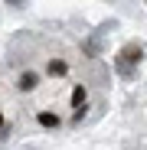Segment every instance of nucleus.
<instances>
[{
  "mask_svg": "<svg viewBox=\"0 0 147 150\" xmlns=\"http://www.w3.org/2000/svg\"><path fill=\"white\" fill-rule=\"evenodd\" d=\"M36 121H39V127H49V131H56L59 124H62V121H59V114H53V111H39V114H36Z\"/></svg>",
  "mask_w": 147,
  "mask_h": 150,
  "instance_id": "obj_4",
  "label": "nucleus"
},
{
  "mask_svg": "<svg viewBox=\"0 0 147 150\" xmlns=\"http://www.w3.org/2000/svg\"><path fill=\"white\" fill-rule=\"evenodd\" d=\"M7 4H13V7H23V0H7Z\"/></svg>",
  "mask_w": 147,
  "mask_h": 150,
  "instance_id": "obj_7",
  "label": "nucleus"
},
{
  "mask_svg": "<svg viewBox=\"0 0 147 150\" xmlns=\"http://www.w3.org/2000/svg\"><path fill=\"white\" fill-rule=\"evenodd\" d=\"M85 101H88V88L85 85H75V88H72V108H85Z\"/></svg>",
  "mask_w": 147,
  "mask_h": 150,
  "instance_id": "obj_5",
  "label": "nucleus"
},
{
  "mask_svg": "<svg viewBox=\"0 0 147 150\" xmlns=\"http://www.w3.org/2000/svg\"><path fill=\"white\" fill-rule=\"evenodd\" d=\"M46 72L53 75V79H65V75H69V62H65V59H49Z\"/></svg>",
  "mask_w": 147,
  "mask_h": 150,
  "instance_id": "obj_3",
  "label": "nucleus"
},
{
  "mask_svg": "<svg viewBox=\"0 0 147 150\" xmlns=\"http://www.w3.org/2000/svg\"><path fill=\"white\" fill-rule=\"evenodd\" d=\"M0 131H7V124H4V111H0Z\"/></svg>",
  "mask_w": 147,
  "mask_h": 150,
  "instance_id": "obj_6",
  "label": "nucleus"
},
{
  "mask_svg": "<svg viewBox=\"0 0 147 150\" xmlns=\"http://www.w3.org/2000/svg\"><path fill=\"white\" fill-rule=\"evenodd\" d=\"M16 88H20V91H36V88H39V75H36L33 69H26V72L16 79Z\"/></svg>",
  "mask_w": 147,
  "mask_h": 150,
  "instance_id": "obj_2",
  "label": "nucleus"
},
{
  "mask_svg": "<svg viewBox=\"0 0 147 150\" xmlns=\"http://www.w3.org/2000/svg\"><path fill=\"white\" fill-rule=\"evenodd\" d=\"M141 56H144L141 46H124V52L118 56V72H121V75H131V65H137Z\"/></svg>",
  "mask_w": 147,
  "mask_h": 150,
  "instance_id": "obj_1",
  "label": "nucleus"
}]
</instances>
